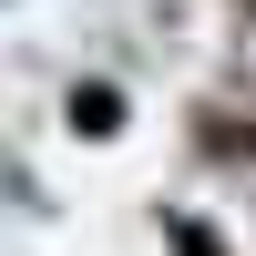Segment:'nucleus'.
Returning <instances> with one entry per match:
<instances>
[]
</instances>
